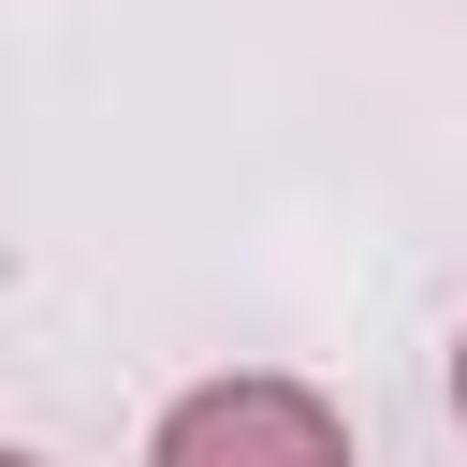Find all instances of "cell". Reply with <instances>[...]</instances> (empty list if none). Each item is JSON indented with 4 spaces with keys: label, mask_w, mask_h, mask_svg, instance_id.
Returning <instances> with one entry per match:
<instances>
[{
    "label": "cell",
    "mask_w": 467,
    "mask_h": 467,
    "mask_svg": "<svg viewBox=\"0 0 467 467\" xmlns=\"http://www.w3.org/2000/svg\"><path fill=\"white\" fill-rule=\"evenodd\" d=\"M146 467H350V423L306 379H204L161 409Z\"/></svg>",
    "instance_id": "6da1fadb"
},
{
    "label": "cell",
    "mask_w": 467,
    "mask_h": 467,
    "mask_svg": "<svg viewBox=\"0 0 467 467\" xmlns=\"http://www.w3.org/2000/svg\"><path fill=\"white\" fill-rule=\"evenodd\" d=\"M452 409H467V350H452Z\"/></svg>",
    "instance_id": "7a4b0ae2"
},
{
    "label": "cell",
    "mask_w": 467,
    "mask_h": 467,
    "mask_svg": "<svg viewBox=\"0 0 467 467\" xmlns=\"http://www.w3.org/2000/svg\"><path fill=\"white\" fill-rule=\"evenodd\" d=\"M0 467H29V452H0Z\"/></svg>",
    "instance_id": "3957f363"
}]
</instances>
